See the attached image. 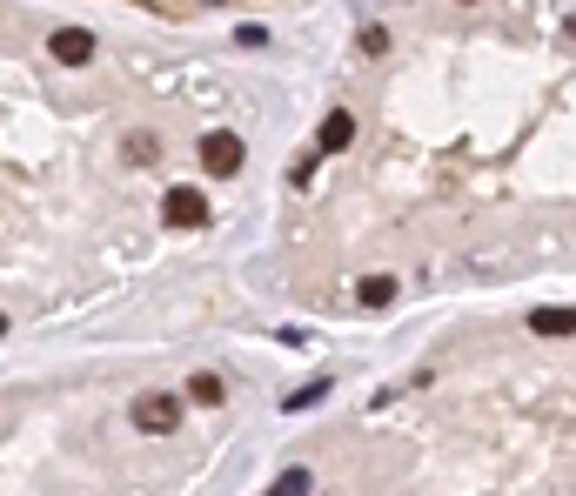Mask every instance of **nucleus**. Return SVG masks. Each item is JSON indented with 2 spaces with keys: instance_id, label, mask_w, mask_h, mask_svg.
<instances>
[{
  "instance_id": "obj_1",
  "label": "nucleus",
  "mask_w": 576,
  "mask_h": 496,
  "mask_svg": "<svg viewBox=\"0 0 576 496\" xmlns=\"http://www.w3.org/2000/svg\"><path fill=\"white\" fill-rule=\"evenodd\" d=\"M242 161H248L242 135H228V128H215V135H201V168H208V175L235 181V175H242Z\"/></svg>"
},
{
  "instance_id": "obj_2",
  "label": "nucleus",
  "mask_w": 576,
  "mask_h": 496,
  "mask_svg": "<svg viewBox=\"0 0 576 496\" xmlns=\"http://www.w3.org/2000/svg\"><path fill=\"white\" fill-rule=\"evenodd\" d=\"M181 423V396L175 389H148L141 403H134V429H148V436H168Z\"/></svg>"
},
{
  "instance_id": "obj_3",
  "label": "nucleus",
  "mask_w": 576,
  "mask_h": 496,
  "mask_svg": "<svg viewBox=\"0 0 576 496\" xmlns=\"http://www.w3.org/2000/svg\"><path fill=\"white\" fill-rule=\"evenodd\" d=\"M161 222H168V228H201V222H208L201 188H168V195H161Z\"/></svg>"
},
{
  "instance_id": "obj_4",
  "label": "nucleus",
  "mask_w": 576,
  "mask_h": 496,
  "mask_svg": "<svg viewBox=\"0 0 576 496\" xmlns=\"http://www.w3.org/2000/svg\"><path fill=\"white\" fill-rule=\"evenodd\" d=\"M47 47H54L61 68H88V61H94V34H88V27H61Z\"/></svg>"
},
{
  "instance_id": "obj_5",
  "label": "nucleus",
  "mask_w": 576,
  "mask_h": 496,
  "mask_svg": "<svg viewBox=\"0 0 576 496\" xmlns=\"http://www.w3.org/2000/svg\"><path fill=\"white\" fill-rule=\"evenodd\" d=\"M349 141H355V114H349V108H335L329 121H322V135H315V148H322V155H342Z\"/></svg>"
},
{
  "instance_id": "obj_6",
  "label": "nucleus",
  "mask_w": 576,
  "mask_h": 496,
  "mask_svg": "<svg viewBox=\"0 0 576 496\" xmlns=\"http://www.w3.org/2000/svg\"><path fill=\"white\" fill-rule=\"evenodd\" d=\"M355 302H362V309H389V302H396V275H362V282H355Z\"/></svg>"
},
{
  "instance_id": "obj_7",
  "label": "nucleus",
  "mask_w": 576,
  "mask_h": 496,
  "mask_svg": "<svg viewBox=\"0 0 576 496\" xmlns=\"http://www.w3.org/2000/svg\"><path fill=\"white\" fill-rule=\"evenodd\" d=\"M530 336H576V309H530Z\"/></svg>"
},
{
  "instance_id": "obj_8",
  "label": "nucleus",
  "mask_w": 576,
  "mask_h": 496,
  "mask_svg": "<svg viewBox=\"0 0 576 496\" xmlns=\"http://www.w3.org/2000/svg\"><path fill=\"white\" fill-rule=\"evenodd\" d=\"M309 490H315V476L302 470V463H288V470L268 483V496H309Z\"/></svg>"
},
{
  "instance_id": "obj_9",
  "label": "nucleus",
  "mask_w": 576,
  "mask_h": 496,
  "mask_svg": "<svg viewBox=\"0 0 576 496\" xmlns=\"http://www.w3.org/2000/svg\"><path fill=\"white\" fill-rule=\"evenodd\" d=\"M329 376H315V383H302V389H288V396H282V409H315V403H329Z\"/></svg>"
},
{
  "instance_id": "obj_10",
  "label": "nucleus",
  "mask_w": 576,
  "mask_h": 496,
  "mask_svg": "<svg viewBox=\"0 0 576 496\" xmlns=\"http://www.w3.org/2000/svg\"><path fill=\"white\" fill-rule=\"evenodd\" d=\"M188 396H195V403H208V409H215V403H222V396H228V389H222V376H208V369H201V376H188Z\"/></svg>"
},
{
  "instance_id": "obj_11",
  "label": "nucleus",
  "mask_w": 576,
  "mask_h": 496,
  "mask_svg": "<svg viewBox=\"0 0 576 496\" xmlns=\"http://www.w3.org/2000/svg\"><path fill=\"white\" fill-rule=\"evenodd\" d=\"M362 54H389V27H362Z\"/></svg>"
},
{
  "instance_id": "obj_12",
  "label": "nucleus",
  "mask_w": 576,
  "mask_h": 496,
  "mask_svg": "<svg viewBox=\"0 0 576 496\" xmlns=\"http://www.w3.org/2000/svg\"><path fill=\"white\" fill-rule=\"evenodd\" d=\"M0 336H7V316H0Z\"/></svg>"
},
{
  "instance_id": "obj_13",
  "label": "nucleus",
  "mask_w": 576,
  "mask_h": 496,
  "mask_svg": "<svg viewBox=\"0 0 576 496\" xmlns=\"http://www.w3.org/2000/svg\"><path fill=\"white\" fill-rule=\"evenodd\" d=\"M208 7H222V0H208Z\"/></svg>"
}]
</instances>
